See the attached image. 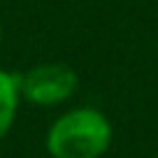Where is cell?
<instances>
[{"instance_id": "cell-1", "label": "cell", "mask_w": 158, "mask_h": 158, "mask_svg": "<svg viewBox=\"0 0 158 158\" xmlns=\"http://www.w3.org/2000/svg\"><path fill=\"white\" fill-rule=\"evenodd\" d=\"M114 142V126L95 107H74L49 126L44 149L51 158H102Z\"/></svg>"}, {"instance_id": "cell-2", "label": "cell", "mask_w": 158, "mask_h": 158, "mask_svg": "<svg viewBox=\"0 0 158 158\" xmlns=\"http://www.w3.org/2000/svg\"><path fill=\"white\" fill-rule=\"evenodd\" d=\"M21 98L35 107H58L79 89V74L68 63H37L19 74Z\"/></svg>"}, {"instance_id": "cell-3", "label": "cell", "mask_w": 158, "mask_h": 158, "mask_svg": "<svg viewBox=\"0 0 158 158\" xmlns=\"http://www.w3.org/2000/svg\"><path fill=\"white\" fill-rule=\"evenodd\" d=\"M21 86L19 74L0 68V142L7 137L16 121V112L21 105Z\"/></svg>"}, {"instance_id": "cell-4", "label": "cell", "mask_w": 158, "mask_h": 158, "mask_svg": "<svg viewBox=\"0 0 158 158\" xmlns=\"http://www.w3.org/2000/svg\"><path fill=\"white\" fill-rule=\"evenodd\" d=\"M0 44H2V26H0Z\"/></svg>"}]
</instances>
